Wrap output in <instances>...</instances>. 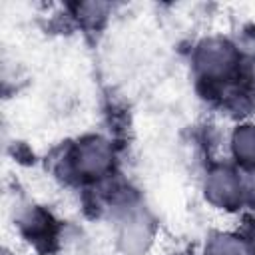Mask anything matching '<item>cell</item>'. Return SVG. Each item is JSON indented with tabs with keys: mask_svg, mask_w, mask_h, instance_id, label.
<instances>
[{
	"mask_svg": "<svg viewBox=\"0 0 255 255\" xmlns=\"http://www.w3.org/2000/svg\"><path fill=\"white\" fill-rule=\"evenodd\" d=\"M118 149L110 137L84 133L64 145L54 171L64 183L94 191L118 177Z\"/></svg>",
	"mask_w": 255,
	"mask_h": 255,
	"instance_id": "obj_1",
	"label": "cell"
},
{
	"mask_svg": "<svg viewBox=\"0 0 255 255\" xmlns=\"http://www.w3.org/2000/svg\"><path fill=\"white\" fill-rule=\"evenodd\" d=\"M114 245L118 255H147L157 241L159 223L137 193L112 207Z\"/></svg>",
	"mask_w": 255,
	"mask_h": 255,
	"instance_id": "obj_2",
	"label": "cell"
},
{
	"mask_svg": "<svg viewBox=\"0 0 255 255\" xmlns=\"http://www.w3.org/2000/svg\"><path fill=\"white\" fill-rule=\"evenodd\" d=\"M201 195L205 203L225 215L253 209L249 179L229 159L209 161L201 175Z\"/></svg>",
	"mask_w": 255,
	"mask_h": 255,
	"instance_id": "obj_3",
	"label": "cell"
},
{
	"mask_svg": "<svg viewBox=\"0 0 255 255\" xmlns=\"http://www.w3.org/2000/svg\"><path fill=\"white\" fill-rule=\"evenodd\" d=\"M16 231L34 251L38 253H54L60 245L62 225L54 217L50 209L38 203H22L16 209Z\"/></svg>",
	"mask_w": 255,
	"mask_h": 255,
	"instance_id": "obj_4",
	"label": "cell"
},
{
	"mask_svg": "<svg viewBox=\"0 0 255 255\" xmlns=\"http://www.w3.org/2000/svg\"><path fill=\"white\" fill-rule=\"evenodd\" d=\"M227 153L239 171L255 175V120H239L229 129Z\"/></svg>",
	"mask_w": 255,
	"mask_h": 255,
	"instance_id": "obj_5",
	"label": "cell"
},
{
	"mask_svg": "<svg viewBox=\"0 0 255 255\" xmlns=\"http://www.w3.org/2000/svg\"><path fill=\"white\" fill-rule=\"evenodd\" d=\"M201 255H255V233L213 229L207 233Z\"/></svg>",
	"mask_w": 255,
	"mask_h": 255,
	"instance_id": "obj_6",
	"label": "cell"
},
{
	"mask_svg": "<svg viewBox=\"0 0 255 255\" xmlns=\"http://www.w3.org/2000/svg\"><path fill=\"white\" fill-rule=\"evenodd\" d=\"M70 20L84 32H98L106 26L114 6L108 2H76L66 6Z\"/></svg>",
	"mask_w": 255,
	"mask_h": 255,
	"instance_id": "obj_7",
	"label": "cell"
},
{
	"mask_svg": "<svg viewBox=\"0 0 255 255\" xmlns=\"http://www.w3.org/2000/svg\"><path fill=\"white\" fill-rule=\"evenodd\" d=\"M2 255H16V253L10 247H2Z\"/></svg>",
	"mask_w": 255,
	"mask_h": 255,
	"instance_id": "obj_8",
	"label": "cell"
},
{
	"mask_svg": "<svg viewBox=\"0 0 255 255\" xmlns=\"http://www.w3.org/2000/svg\"><path fill=\"white\" fill-rule=\"evenodd\" d=\"M199 255H201V253H199Z\"/></svg>",
	"mask_w": 255,
	"mask_h": 255,
	"instance_id": "obj_9",
	"label": "cell"
}]
</instances>
